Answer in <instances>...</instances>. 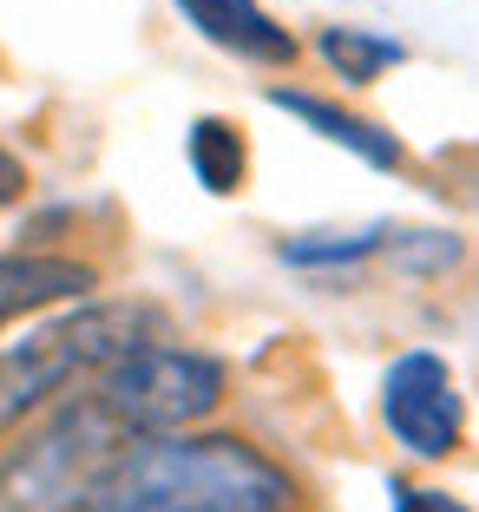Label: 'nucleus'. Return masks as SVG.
<instances>
[{
    "label": "nucleus",
    "instance_id": "1",
    "mask_svg": "<svg viewBox=\"0 0 479 512\" xmlns=\"http://www.w3.org/2000/svg\"><path fill=\"white\" fill-rule=\"evenodd\" d=\"M296 480L237 434H165L138 440L92 512H289Z\"/></svg>",
    "mask_w": 479,
    "mask_h": 512
},
{
    "label": "nucleus",
    "instance_id": "2",
    "mask_svg": "<svg viewBox=\"0 0 479 512\" xmlns=\"http://www.w3.org/2000/svg\"><path fill=\"white\" fill-rule=\"evenodd\" d=\"M158 329H165V316L151 302H79L66 316L27 329L20 342H7L0 348V434L20 427L60 388H73L86 375H105L125 355L151 348Z\"/></svg>",
    "mask_w": 479,
    "mask_h": 512
},
{
    "label": "nucleus",
    "instance_id": "3",
    "mask_svg": "<svg viewBox=\"0 0 479 512\" xmlns=\"http://www.w3.org/2000/svg\"><path fill=\"white\" fill-rule=\"evenodd\" d=\"M132 447L138 440L86 394L0 460V512H92L99 486Z\"/></svg>",
    "mask_w": 479,
    "mask_h": 512
},
{
    "label": "nucleus",
    "instance_id": "4",
    "mask_svg": "<svg viewBox=\"0 0 479 512\" xmlns=\"http://www.w3.org/2000/svg\"><path fill=\"white\" fill-rule=\"evenodd\" d=\"M92 401L132 440H165V434H184L191 421H204L210 407L224 401V368L210 355H191V348L151 342L138 355H125L119 368H105Z\"/></svg>",
    "mask_w": 479,
    "mask_h": 512
},
{
    "label": "nucleus",
    "instance_id": "5",
    "mask_svg": "<svg viewBox=\"0 0 479 512\" xmlns=\"http://www.w3.org/2000/svg\"><path fill=\"white\" fill-rule=\"evenodd\" d=\"M381 421L420 460H447L460 447V421H466L460 388H453L447 362H440L434 348H414V355H401L388 368V381H381Z\"/></svg>",
    "mask_w": 479,
    "mask_h": 512
},
{
    "label": "nucleus",
    "instance_id": "6",
    "mask_svg": "<svg viewBox=\"0 0 479 512\" xmlns=\"http://www.w3.org/2000/svg\"><path fill=\"white\" fill-rule=\"evenodd\" d=\"M178 14L191 20L210 46H224L237 60H256V66H289L296 60L289 27H276L256 0H178Z\"/></svg>",
    "mask_w": 479,
    "mask_h": 512
},
{
    "label": "nucleus",
    "instance_id": "7",
    "mask_svg": "<svg viewBox=\"0 0 479 512\" xmlns=\"http://www.w3.org/2000/svg\"><path fill=\"white\" fill-rule=\"evenodd\" d=\"M99 289V270L92 263H73V256H0V329L33 309H53V302H86Z\"/></svg>",
    "mask_w": 479,
    "mask_h": 512
},
{
    "label": "nucleus",
    "instance_id": "8",
    "mask_svg": "<svg viewBox=\"0 0 479 512\" xmlns=\"http://www.w3.org/2000/svg\"><path fill=\"white\" fill-rule=\"evenodd\" d=\"M270 106L296 112L309 132H322L329 145L355 151L361 165H375V171H394V165H401V138H394V132H381V125H368V119H355V112L329 106V99H315V92H289V86H276V92H270Z\"/></svg>",
    "mask_w": 479,
    "mask_h": 512
},
{
    "label": "nucleus",
    "instance_id": "9",
    "mask_svg": "<svg viewBox=\"0 0 479 512\" xmlns=\"http://www.w3.org/2000/svg\"><path fill=\"white\" fill-rule=\"evenodd\" d=\"M315 53H322V60L335 66V79H348V86H375L388 66L407 60V46L388 40V33H375V27H322Z\"/></svg>",
    "mask_w": 479,
    "mask_h": 512
},
{
    "label": "nucleus",
    "instance_id": "10",
    "mask_svg": "<svg viewBox=\"0 0 479 512\" xmlns=\"http://www.w3.org/2000/svg\"><path fill=\"white\" fill-rule=\"evenodd\" d=\"M191 171H197V184H204L210 197H230V191H243V171H250V151H243V132L230 119H197L191 125Z\"/></svg>",
    "mask_w": 479,
    "mask_h": 512
},
{
    "label": "nucleus",
    "instance_id": "11",
    "mask_svg": "<svg viewBox=\"0 0 479 512\" xmlns=\"http://www.w3.org/2000/svg\"><path fill=\"white\" fill-rule=\"evenodd\" d=\"M394 230L388 224H368V230H309V237H289L283 243V263L296 270H335V263H361V256L388 250Z\"/></svg>",
    "mask_w": 479,
    "mask_h": 512
},
{
    "label": "nucleus",
    "instance_id": "12",
    "mask_svg": "<svg viewBox=\"0 0 479 512\" xmlns=\"http://www.w3.org/2000/svg\"><path fill=\"white\" fill-rule=\"evenodd\" d=\"M388 250L401 256L407 270H447V263H460L466 243L453 237V230H394Z\"/></svg>",
    "mask_w": 479,
    "mask_h": 512
},
{
    "label": "nucleus",
    "instance_id": "13",
    "mask_svg": "<svg viewBox=\"0 0 479 512\" xmlns=\"http://www.w3.org/2000/svg\"><path fill=\"white\" fill-rule=\"evenodd\" d=\"M394 512H466L453 493H434V486H394Z\"/></svg>",
    "mask_w": 479,
    "mask_h": 512
},
{
    "label": "nucleus",
    "instance_id": "14",
    "mask_svg": "<svg viewBox=\"0 0 479 512\" xmlns=\"http://www.w3.org/2000/svg\"><path fill=\"white\" fill-rule=\"evenodd\" d=\"M20 191H27V171H20V158H7V151H0V211H7Z\"/></svg>",
    "mask_w": 479,
    "mask_h": 512
}]
</instances>
